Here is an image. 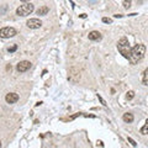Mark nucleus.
I'll return each mask as SVG.
<instances>
[{
	"mask_svg": "<svg viewBox=\"0 0 148 148\" xmlns=\"http://www.w3.org/2000/svg\"><path fill=\"white\" fill-rule=\"evenodd\" d=\"M103 22H105V24H111V22H112V20H111V18H109V17H103Z\"/></svg>",
	"mask_w": 148,
	"mask_h": 148,
	"instance_id": "16",
	"label": "nucleus"
},
{
	"mask_svg": "<svg viewBox=\"0 0 148 148\" xmlns=\"http://www.w3.org/2000/svg\"><path fill=\"white\" fill-rule=\"evenodd\" d=\"M16 49H17V45H12L11 47L8 48V52H9V53H12V52H15Z\"/></svg>",
	"mask_w": 148,
	"mask_h": 148,
	"instance_id": "15",
	"label": "nucleus"
},
{
	"mask_svg": "<svg viewBox=\"0 0 148 148\" xmlns=\"http://www.w3.org/2000/svg\"><path fill=\"white\" fill-rule=\"evenodd\" d=\"M48 11H49L48 6H41L38 10L36 11V14H37V15H40V16H45V15H47V14H48Z\"/></svg>",
	"mask_w": 148,
	"mask_h": 148,
	"instance_id": "10",
	"label": "nucleus"
},
{
	"mask_svg": "<svg viewBox=\"0 0 148 148\" xmlns=\"http://www.w3.org/2000/svg\"><path fill=\"white\" fill-rule=\"evenodd\" d=\"M0 147H1V142H0Z\"/></svg>",
	"mask_w": 148,
	"mask_h": 148,
	"instance_id": "23",
	"label": "nucleus"
},
{
	"mask_svg": "<svg viewBox=\"0 0 148 148\" xmlns=\"http://www.w3.org/2000/svg\"><path fill=\"white\" fill-rule=\"evenodd\" d=\"M98 98H99V100H100V103H101V104H103L104 106H106V103H105V100H104L103 98H101V96H100L99 94H98Z\"/></svg>",
	"mask_w": 148,
	"mask_h": 148,
	"instance_id": "18",
	"label": "nucleus"
},
{
	"mask_svg": "<svg viewBox=\"0 0 148 148\" xmlns=\"http://www.w3.org/2000/svg\"><path fill=\"white\" fill-rule=\"evenodd\" d=\"M35 10V6L31 3H25L20 5L16 9V15L17 16H29L30 14H32Z\"/></svg>",
	"mask_w": 148,
	"mask_h": 148,
	"instance_id": "3",
	"label": "nucleus"
},
{
	"mask_svg": "<svg viewBox=\"0 0 148 148\" xmlns=\"http://www.w3.org/2000/svg\"><path fill=\"white\" fill-rule=\"evenodd\" d=\"M142 135H148V119L146 120V123H145V126H143L141 128V131H140Z\"/></svg>",
	"mask_w": 148,
	"mask_h": 148,
	"instance_id": "12",
	"label": "nucleus"
},
{
	"mask_svg": "<svg viewBox=\"0 0 148 148\" xmlns=\"http://www.w3.org/2000/svg\"><path fill=\"white\" fill-rule=\"evenodd\" d=\"M17 100H18V95L16 92H9L5 96V101L8 104H15Z\"/></svg>",
	"mask_w": 148,
	"mask_h": 148,
	"instance_id": "7",
	"label": "nucleus"
},
{
	"mask_svg": "<svg viewBox=\"0 0 148 148\" xmlns=\"http://www.w3.org/2000/svg\"><path fill=\"white\" fill-rule=\"evenodd\" d=\"M145 54H146V46L145 45H136L135 47H133L131 49V56H130V58H128V61L131 64H137L138 62H141L143 57H145Z\"/></svg>",
	"mask_w": 148,
	"mask_h": 148,
	"instance_id": "1",
	"label": "nucleus"
},
{
	"mask_svg": "<svg viewBox=\"0 0 148 148\" xmlns=\"http://www.w3.org/2000/svg\"><path fill=\"white\" fill-rule=\"evenodd\" d=\"M17 35V31L14 27H3L0 29V37L1 38H10Z\"/></svg>",
	"mask_w": 148,
	"mask_h": 148,
	"instance_id": "4",
	"label": "nucleus"
},
{
	"mask_svg": "<svg viewBox=\"0 0 148 148\" xmlns=\"http://www.w3.org/2000/svg\"><path fill=\"white\" fill-rule=\"evenodd\" d=\"M98 146H100V147H104V145H103V142H98Z\"/></svg>",
	"mask_w": 148,
	"mask_h": 148,
	"instance_id": "20",
	"label": "nucleus"
},
{
	"mask_svg": "<svg viewBox=\"0 0 148 148\" xmlns=\"http://www.w3.org/2000/svg\"><path fill=\"white\" fill-rule=\"evenodd\" d=\"M26 25L29 29L36 30V29H40V27L42 26V21H41L40 18H30V20L26 22Z\"/></svg>",
	"mask_w": 148,
	"mask_h": 148,
	"instance_id": "6",
	"label": "nucleus"
},
{
	"mask_svg": "<svg viewBox=\"0 0 148 148\" xmlns=\"http://www.w3.org/2000/svg\"><path fill=\"white\" fill-rule=\"evenodd\" d=\"M131 3H132V0H122V5H123L125 9H130Z\"/></svg>",
	"mask_w": 148,
	"mask_h": 148,
	"instance_id": "13",
	"label": "nucleus"
},
{
	"mask_svg": "<svg viewBox=\"0 0 148 148\" xmlns=\"http://www.w3.org/2000/svg\"><path fill=\"white\" fill-rule=\"evenodd\" d=\"M90 3H95V1H98V0H89Z\"/></svg>",
	"mask_w": 148,
	"mask_h": 148,
	"instance_id": "22",
	"label": "nucleus"
},
{
	"mask_svg": "<svg viewBox=\"0 0 148 148\" xmlns=\"http://www.w3.org/2000/svg\"><path fill=\"white\" fill-rule=\"evenodd\" d=\"M31 62H29V61H21V62H18L17 63V66H16V71L18 72V73H25V72H27L29 69L31 68Z\"/></svg>",
	"mask_w": 148,
	"mask_h": 148,
	"instance_id": "5",
	"label": "nucleus"
},
{
	"mask_svg": "<svg viewBox=\"0 0 148 148\" xmlns=\"http://www.w3.org/2000/svg\"><path fill=\"white\" fill-rule=\"evenodd\" d=\"M20 1H22V3H29L30 0H20Z\"/></svg>",
	"mask_w": 148,
	"mask_h": 148,
	"instance_id": "21",
	"label": "nucleus"
},
{
	"mask_svg": "<svg viewBox=\"0 0 148 148\" xmlns=\"http://www.w3.org/2000/svg\"><path fill=\"white\" fill-rule=\"evenodd\" d=\"M122 120L126 123H131L133 122V120H135V117H133V115L131 112H126V114H123V116H122Z\"/></svg>",
	"mask_w": 148,
	"mask_h": 148,
	"instance_id": "9",
	"label": "nucleus"
},
{
	"mask_svg": "<svg viewBox=\"0 0 148 148\" xmlns=\"http://www.w3.org/2000/svg\"><path fill=\"white\" fill-rule=\"evenodd\" d=\"M117 49L126 59L130 58L132 48H131V46H130V42H128V40L126 38V37H122V38L117 42Z\"/></svg>",
	"mask_w": 148,
	"mask_h": 148,
	"instance_id": "2",
	"label": "nucleus"
},
{
	"mask_svg": "<svg viewBox=\"0 0 148 148\" xmlns=\"http://www.w3.org/2000/svg\"><path fill=\"white\" fill-rule=\"evenodd\" d=\"M88 37H89L90 41H100L103 38V36H101V34L99 31H91L90 34L88 35Z\"/></svg>",
	"mask_w": 148,
	"mask_h": 148,
	"instance_id": "8",
	"label": "nucleus"
},
{
	"mask_svg": "<svg viewBox=\"0 0 148 148\" xmlns=\"http://www.w3.org/2000/svg\"><path fill=\"white\" fill-rule=\"evenodd\" d=\"M80 115H82V114H75V115H73V116H71V117H69L68 120H74V119H75V117H78V116H80Z\"/></svg>",
	"mask_w": 148,
	"mask_h": 148,
	"instance_id": "19",
	"label": "nucleus"
},
{
	"mask_svg": "<svg viewBox=\"0 0 148 148\" xmlns=\"http://www.w3.org/2000/svg\"><path fill=\"white\" fill-rule=\"evenodd\" d=\"M142 83H143V85H147V86H148V68H146V69H145V72H143Z\"/></svg>",
	"mask_w": 148,
	"mask_h": 148,
	"instance_id": "11",
	"label": "nucleus"
},
{
	"mask_svg": "<svg viewBox=\"0 0 148 148\" xmlns=\"http://www.w3.org/2000/svg\"><path fill=\"white\" fill-rule=\"evenodd\" d=\"M128 142H130V143H131V145H132L133 147H137V143H136L135 141H133V140H132V138H131V137H128Z\"/></svg>",
	"mask_w": 148,
	"mask_h": 148,
	"instance_id": "17",
	"label": "nucleus"
},
{
	"mask_svg": "<svg viewBox=\"0 0 148 148\" xmlns=\"http://www.w3.org/2000/svg\"><path fill=\"white\" fill-rule=\"evenodd\" d=\"M133 98H135V91H132V90H130L127 94H126V99L127 100H132Z\"/></svg>",
	"mask_w": 148,
	"mask_h": 148,
	"instance_id": "14",
	"label": "nucleus"
}]
</instances>
